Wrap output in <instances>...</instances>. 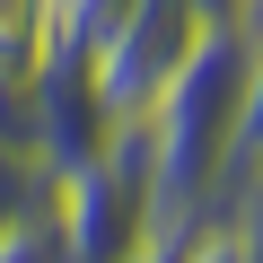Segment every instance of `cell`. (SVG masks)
<instances>
[{
	"label": "cell",
	"mask_w": 263,
	"mask_h": 263,
	"mask_svg": "<svg viewBox=\"0 0 263 263\" xmlns=\"http://www.w3.org/2000/svg\"><path fill=\"white\" fill-rule=\"evenodd\" d=\"M246 176H263V35H254V70H246V123H237V167H228L219 202H228ZM219 202H211V211H219Z\"/></svg>",
	"instance_id": "cell-7"
},
{
	"label": "cell",
	"mask_w": 263,
	"mask_h": 263,
	"mask_svg": "<svg viewBox=\"0 0 263 263\" xmlns=\"http://www.w3.org/2000/svg\"><path fill=\"white\" fill-rule=\"evenodd\" d=\"M246 70H254V35L237 18L211 27V44L193 53V70L158 97L149 132V184H158V228L193 237L237 167V123H246Z\"/></svg>",
	"instance_id": "cell-1"
},
{
	"label": "cell",
	"mask_w": 263,
	"mask_h": 263,
	"mask_svg": "<svg viewBox=\"0 0 263 263\" xmlns=\"http://www.w3.org/2000/svg\"><path fill=\"white\" fill-rule=\"evenodd\" d=\"M132 263H184V237H158L149 254H132Z\"/></svg>",
	"instance_id": "cell-10"
},
{
	"label": "cell",
	"mask_w": 263,
	"mask_h": 263,
	"mask_svg": "<svg viewBox=\"0 0 263 263\" xmlns=\"http://www.w3.org/2000/svg\"><path fill=\"white\" fill-rule=\"evenodd\" d=\"M62 53V0H0V79H35Z\"/></svg>",
	"instance_id": "cell-5"
},
{
	"label": "cell",
	"mask_w": 263,
	"mask_h": 263,
	"mask_svg": "<svg viewBox=\"0 0 263 263\" xmlns=\"http://www.w3.org/2000/svg\"><path fill=\"white\" fill-rule=\"evenodd\" d=\"M219 9L211 0H132V18L114 27V44L97 53V97L114 123H149L158 97L193 70V53L211 44Z\"/></svg>",
	"instance_id": "cell-3"
},
{
	"label": "cell",
	"mask_w": 263,
	"mask_h": 263,
	"mask_svg": "<svg viewBox=\"0 0 263 263\" xmlns=\"http://www.w3.org/2000/svg\"><path fill=\"white\" fill-rule=\"evenodd\" d=\"M114 114H105V97H97V70L88 62H70V53H53L44 70H35V123H27V141H35V158L53 167V184H70L105 141H114Z\"/></svg>",
	"instance_id": "cell-4"
},
{
	"label": "cell",
	"mask_w": 263,
	"mask_h": 263,
	"mask_svg": "<svg viewBox=\"0 0 263 263\" xmlns=\"http://www.w3.org/2000/svg\"><path fill=\"white\" fill-rule=\"evenodd\" d=\"M62 202V184H53V167L35 158V149H18V141H0V246H9L27 219H44Z\"/></svg>",
	"instance_id": "cell-6"
},
{
	"label": "cell",
	"mask_w": 263,
	"mask_h": 263,
	"mask_svg": "<svg viewBox=\"0 0 263 263\" xmlns=\"http://www.w3.org/2000/svg\"><path fill=\"white\" fill-rule=\"evenodd\" d=\"M184 263H246V254H237V237L211 219V228H193V237H184Z\"/></svg>",
	"instance_id": "cell-9"
},
{
	"label": "cell",
	"mask_w": 263,
	"mask_h": 263,
	"mask_svg": "<svg viewBox=\"0 0 263 263\" xmlns=\"http://www.w3.org/2000/svg\"><path fill=\"white\" fill-rule=\"evenodd\" d=\"M0 263H62V219L44 211V219H27L9 246H0Z\"/></svg>",
	"instance_id": "cell-8"
},
{
	"label": "cell",
	"mask_w": 263,
	"mask_h": 263,
	"mask_svg": "<svg viewBox=\"0 0 263 263\" xmlns=\"http://www.w3.org/2000/svg\"><path fill=\"white\" fill-rule=\"evenodd\" d=\"M53 219H62V263H132V254H149L167 237L158 228V184H149V132L123 123L62 184Z\"/></svg>",
	"instance_id": "cell-2"
}]
</instances>
